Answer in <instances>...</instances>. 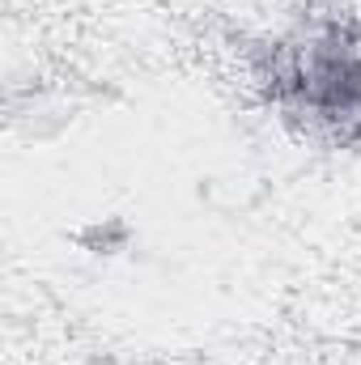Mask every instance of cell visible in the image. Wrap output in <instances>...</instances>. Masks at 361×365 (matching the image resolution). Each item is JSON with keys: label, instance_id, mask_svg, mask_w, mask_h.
I'll return each mask as SVG.
<instances>
[{"label": "cell", "instance_id": "cell-1", "mask_svg": "<svg viewBox=\"0 0 361 365\" xmlns=\"http://www.w3.org/2000/svg\"><path fill=\"white\" fill-rule=\"evenodd\" d=\"M276 90L340 136H361V38L327 26L272 73Z\"/></svg>", "mask_w": 361, "mask_h": 365}]
</instances>
